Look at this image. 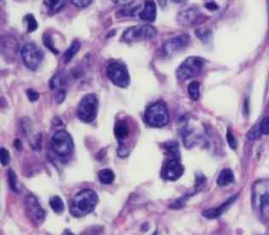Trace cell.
I'll return each instance as SVG.
<instances>
[{
    "instance_id": "obj_24",
    "label": "cell",
    "mask_w": 269,
    "mask_h": 235,
    "mask_svg": "<svg viewBox=\"0 0 269 235\" xmlns=\"http://www.w3.org/2000/svg\"><path fill=\"white\" fill-rule=\"evenodd\" d=\"M25 23L27 25V29H28V32H29V33L35 32V30H36L37 28H38L37 20H36V18H35L32 14L26 15V17H25Z\"/></svg>"
},
{
    "instance_id": "obj_1",
    "label": "cell",
    "mask_w": 269,
    "mask_h": 235,
    "mask_svg": "<svg viewBox=\"0 0 269 235\" xmlns=\"http://www.w3.org/2000/svg\"><path fill=\"white\" fill-rule=\"evenodd\" d=\"M98 195L91 190L85 189L79 192L74 198L72 205H70V213L75 217H81L91 213L97 206Z\"/></svg>"
},
{
    "instance_id": "obj_11",
    "label": "cell",
    "mask_w": 269,
    "mask_h": 235,
    "mask_svg": "<svg viewBox=\"0 0 269 235\" xmlns=\"http://www.w3.org/2000/svg\"><path fill=\"white\" fill-rule=\"evenodd\" d=\"M26 204V209L28 215L31 217L32 221L37 222V223H42L45 218V212L40 206V204L37 201V199L34 195H27L25 199Z\"/></svg>"
},
{
    "instance_id": "obj_34",
    "label": "cell",
    "mask_w": 269,
    "mask_h": 235,
    "mask_svg": "<svg viewBox=\"0 0 269 235\" xmlns=\"http://www.w3.org/2000/svg\"><path fill=\"white\" fill-rule=\"evenodd\" d=\"M196 34L203 41H205V40H206V39H208L210 37V35H211V33L209 32V30H201V32H199V30H197Z\"/></svg>"
},
{
    "instance_id": "obj_9",
    "label": "cell",
    "mask_w": 269,
    "mask_h": 235,
    "mask_svg": "<svg viewBox=\"0 0 269 235\" xmlns=\"http://www.w3.org/2000/svg\"><path fill=\"white\" fill-rule=\"evenodd\" d=\"M21 57L26 66L31 70H36L42 63L44 55L40 48L34 43H28L22 48Z\"/></svg>"
},
{
    "instance_id": "obj_39",
    "label": "cell",
    "mask_w": 269,
    "mask_h": 235,
    "mask_svg": "<svg viewBox=\"0 0 269 235\" xmlns=\"http://www.w3.org/2000/svg\"><path fill=\"white\" fill-rule=\"evenodd\" d=\"M158 1H159V3H160L162 6H165L166 3H168V0H158Z\"/></svg>"
},
{
    "instance_id": "obj_26",
    "label": "cell",
    "mask_w": 269,
    "mask_h": 235,
    "mask_svg": "<svg viewBox=\"0 0 269 235\" xmlns=\"http://www.w3.org/2000/svg\"><path fill=\"white\" fill-rule=\"evenodd\" d=\"M262 130H261V126H260V124L257 125V126H255L254 128H251L250 131L248 132V135H247V138L249 140H252V141H255L257 139H259L261 136H262Z\"/></svg>"
},
{
    "instance_id": "obj_41",
    "label": "cell",
    "mask_w": 269,
    "mask_h": 235,
    "mask_svg": "<svg viewBox=\"0 0 269 235\" xmlns=\"http://www.w3.org/2000/svg\"><path fill=\"white\" fill-rule=\"evenodd\" d=\"M82 235H89V234H82Z\"/></svg>"
},
{
    "instance_id": "obj_33",
    "label": "cell",
    "mask_w": 269,
    "mask_h": 235,
    "mask_svg": "<svg viewBox=\"0 0 269 235\" xmlns=\"http://www.w3.org/2000/svg\"><path fill=\"white\" fill-rule=\"evenodd\" d=\"M27 95H28V98H29V100L31 102H35L39 98V93L34 89H28L27 90Z\"/></svg>"
},
{
    "instance_id": "obj_30",
    "label": "cell",
    "mask_w": 269,
    "mask_h": 235,
    "mask_svg": "<svg viewBox=\"0 0 269 235\" xmlns=\"http://www.w3.org/2000/svg\"><path fill=\"white\" fill-rule=\"evenodd\" d=\"M226 138H227V142H228L229 146H231V148H233V149H236L238 143H236V140H235V136H234V134H233L231 129L227 130Z\"/></svg>"
},
{
    "instance_id": "obj_37",
    "label": "cell",
    "mask_w": 269,
    "mask_h": 235,
    "mask_svg": "<svg viewBox=\"0 0 269 235\" xmlns=\"http://www.w3.org/2000/svg\"><path fill=\"white\" fill-rule=\"evenodd\" d=\"M205 6H206V9H208L210 11H216V10H218V7H219L215 2L206 3V4H205Z\"/></svg>"
},
{
    "instance_id": "obj_12",
    "label": "cell",
    "mask_w": 269,
    "mask_h": 235,
    "mask_svg": "<svg viewBox=\"0 0 269 235\" xmlns=\"http://www.w3.org/2000/svg\"><path fill=\"white\" fill-rule=\"evenodd\" d=\"M184 174V167L178 159H171L165 164L162 171L163 178L168 181H177Z\"/></svg>"
},
{
    "instance_id": "obj_5",
    "label": "cell",
    "mask_w": 269,
    "mask_h": 235,
    "mask_svg": "<svg viewBox=\"0 0 269 235\" xmlns=\"http://www.w3.org/2000/svg\"><path fill=\"white\" fill-rule=\"evenodd\" d=\"M205 64V60L201 57L192 56L185 59L182 62L181 65L178 67L176 76L177 79L180 81H184L192 79L201 73V70Z\"/></svg>"
},
{
    "instance_id": "obj_21",
    "label": "cell",
    "mask_w": 269,
    "mask_h": 235,
    "mask_svg": "<svg viewBox=\"0 0 269 235\" xmlns=\"http://www.w3.org/2000/svg\"><path fill=\"white\" fill-rule=\"evenodd\" d=\"M66 84V79H65V76H63L62 73H58L55 75L52 80L50 81V88L52 89H63V85Z\"/></svg>"
},
{
    "instance_id": "obj_10",
    "label": "cell",
    "mask_w": 269,
    "mask_h": 235,
    "mask_svg": "<svg viewBox=\"0 0 269 235\" xmlns=\"http://www.w3.org/2000/svg\"><path fill=\"white\" fill-rule=\"evenodd\" d=\"M189 43L188 35H179L169 38L163 44V51L166 56H172L176 53L184 50Z\"/></svg>"
},
{
    "instance_id": "obj_22",
    "label": "cell",
    "mask_w": 269,
    "mask_h": 235,
    "mask_svg": "<svg viewBox=\"0 0 269 235\" xmlns=\"http://www.w3.org/2000/svg\"><path fill=\"white\" fill-rule=\"evenodd\" d=\"M50 206L54 212L56 213H62L65 211V204H63L61 198L57 197V195H55V197L50 200Z\"/></svg>"
},
{
    "instance_id": "obj_31",
    "label": "cell",
    "mask_w": 269,
    "mask_h": 235,
    "mask_svg": "<svg viewBox=\"0 0 269 235\" xmlns=\"http://www.w3.org/2000/svg\"><path fill=\"white\" fill-rule=\"evenodd\" d=\"M260 126L263 135H269V117H266L265 119L262 120V122L260 123Z\"/></svg>"
},
{
    "instance_id": "obj_4",
    "label": "cell",
    "mask_w": 269,
    "mask_h": 235,
    "mask_svg": "<svg viewBox=\"0 0 269 235\" xmlns=\"http://www.w3.org/2000/svg\"><path fill=\"white\" fill-rule=\"evenodd\" d=\"M98 105V99L93 93L84 96L77 108V117L79 120L84 123H92L97 117Z\"/></svg>"
},
{
    "instance_id": "obj_3",
    "label": "cell",
    "mask_w": 269,
    "mask_h": 235,
    "mask_svg": "<svg viewBox=\"0 0 269 235\" xmlns=\"http://www.w3.org/2000/svg\"><path fill=\"white\" fill-rule=\"evenodd\" d=\"M144 120L148 126L156 128L165 126L169 121L168 106L162 101L155 102L154 104L149 105L145 111Z\"/></svg>"
},
{
    "instance_id": "obj_29",
    "label": "cell",
    "mask_w": 269,
    "mask_h": 235,
    "mask_svg": "<svg viewBox=\"0 0 269 235\" xmlns=\"http://www.w3.org/2000/svg\"><path fill=\"white\" fill-rule=\"evenodd\" d=\"M0 160H1V164L3 166L10 163V153L3 147L0 149Z\"/></svg>"
},
{
    "instance_id": "obj_32",
    "label": "cell",
    "mask_w": 269,
    "mask_h": 235,
    "mask_svg": "<svg viewBox=\"0 0 269 235\" xmlns=\"http://www.w3.org/2000/svg\"><path fill=\"white\" fill-rule=\"evenodd\" d=\"M70 1L77 7H85L92 2V0H70Z\"/></svg>"
},
{
    "instance_id": "obj_23",
    "label": "cell",
    "mask_w": 269,
    "mask_h": 235,
    "mask_svg": "<svg viewBox=\"0 0 269 235\" xmlns=\"http://www.w3.org/2000/svg\"><path fill=\"white\" fill-rule=\"evenodd\" d=\"M188 95L192 100L197 101L200 98V84L197 81H193L188 85Z\"/></svg>"
},
{
    "instance_id": "obj_25",
    "label": "cell",
    "mask_w": 269,
    "mask_h": 235,
    "mask_svg": "<svg viewBox=\"0 0 269 235\" xmlns=\"http://www.w3.org/2000/svg\"><path fill=\"white\" fill-rule=\"evenodd\" d=\"M7 176H9V185L11 189L14 192H19V188L17 185V176L15 175V172L12 169H10L9 172H7Z\"/></svg>"
},
{
    "instance_id": "obj_18",
    "label": "cell",
    "mask_w": 269,
    "mask_h": 235,
    "mask_svg": "<svg viewBox=\"0 0 269 235\" xmlns=\"http://www.w3.org/2000/svg\"><path fill=\"white\" fill-rule=\"evenodd\" d=\"M67 0H43L44 5L51 14H56L63 9Z\"/></svg>"
},
{
    "instance_id": "obj_40",
    "label": "cell",
    "mask_w": 269,
    "mask_h": 235,
    "mask_svg": "<svg viewBox=\"0 0 269 235\" xmlns=\"http://www.w3.org/2000/svg\"><path fill=\"white\" fill-rule=\"evenodd\" d=\"M62 235H74V234L72 232H70V231H68V230H66L65 233H63Z\"/></svg>"
},
{
    "instance_id": "obj_28",
    "label": "cell",
    "mask_w": 269,
    "mask_h": 235,
    "mask_svg": "<svg viewBox=\"0 0 269 235\" xmlns=\"http://www.w3.org/2000/svg\"><path fill=\"white\" fill-rule=\"evenodd\" d=\"M43 41H44V44L45 46L49 50H51L53 53L55 54H58V51L56 50V48H55V45L53 44V40H52V37L49 35V34H45L44 37H43Z\"/></svg>"
},
{
    "instance_id": "obj_38",
    "label": "cell",
    "mask_w": 269,
    "mask_h": 235,
    "mask_svg": "<svg viewBox=\"0 0 269 235\" xmlns=\"http://www.w3.org/2000/svg\"><path fill=\"white\" fill-rule=\"evenodd\" d=\"M15 148H16V149H21V143H20V140H16L15 141Z\"/></svg>"
},
{
    "instance_id": "obj_16",
    "label": "cell",
    "mask_w": 269,
    "mask_h": 235,
    "mask_svg": "<svg viewBox=\"0 0 269 235\" xmlns=\"http://www.w3.org/2000/svg\"><path fill=\"white\" fill-rule=\"evenodd\" d=\"M114 132H115V136H116L117 140L119 141V143L121 145L123 141L129 137V134H130V128H129L128 123L124 122V121L117 122L115 125Z\"/></svg>"
},
{
    "instance_id": "obj_27",
    "label": "cell",
    "mask_w": 269,
    "mask_h": 235,
    "mask_svg": "<svg viewBox=\"0 0 269 235\" xmlns=\"http://www.w3.org/2000/svg\"><path fill=\"white\" fill-rule=\"evenodd\" d=\"M41 145H42V135L38 134L37 136H35L31 140V146L33 149L39 150L41 148Z\"/></svg>"
},
{
    "instance_id": "obj_17",
    "label": "cell",
    "mask_w": 269,
    "mask_h": 235,
    "mask_svg": "<svg viewBox=\"0 0 269 235\" xmlns=\"http://www.w3.org/2000/svg\"><path fill=\"white\" fill-rule=\"evenodd\" d=\"M234 181H235L234 172L231 169L226 168V169H223L222 171L220 172V175H219V176L217 178V184L220 187H224V186L232 184Z\"/></svg>"
},
{
    "instance_id": "obj_15",
    "label": "cell",
    "mask_w": 269,
    "mask_h": 235,
    "mask_svg": "<svg viewBox=\"0 0 269 235\" xmlns=\"http://www.w3.org/2000/svg\"><path fill=\"white\" fill-rule=\"evenodd\" d=\"M199 18V15L198 12L194 9H187L179 13L178 15V20L180 21L181 25L184 26H193L194 23L198 21Z\"/></svg>"
},
{
    "instance_id": "obj_36",
    "label": "cell",
    "mask_w": 269,
    "mask_h": 235,
    "mask_svg": "<svg viewBox=\"0 0 269 235\" xmlns=\"http://www.w3.org/2000/svg\"><path fill=\"white\" fill-rule=\"evenodd\" d=\"M113 1L117 4H120V5H126L128 6L129 4H131L134 0H113Z\"/></svg>"
},
{
    "instance_id": "obj_19",
    "label": "cell",
    "mask_w": 269,
    "mask_h": 235,
    "mask_svg": "<svg viewBox=\"0 0 269 235\" xmlns=\"http://www.w3.org/2000/svg\"><path fill=\"white\" fill-rule=\"evenodd\" d=\"M98 177H99V181L102 184L109 185L115 181V174L113 172V170L105 168V169H102L99 171Z\"/></svg>"
},
{
    "instance_id": "obj_2",
    "label": "cell",
    "mask_w": 269,
    "mask_h": 235,
    "mask_svg": "<svg viewBox=\"0 0 269 235\" xmlns=\"http://www.w3.org/2000/svg\"><path fill=\"white\" fill-rule=\"evenodd\" d=\"M252 206L261 216L269 212V179H259L252 186Z\"/></svg>"
},
{
    "instance_id": "obj_20",
    "label": "cell",
    "mask_w": 269,
    "mask_h": 235,
    "mask_svg": "<svg viewBox=\"0 0 269 235\" xmlns=\"http://www.w3.org/2000/svg\"><path fill=\"white\" fill-rule=\"evenodd\" d=\"M80 48H81V44L79 41L72 42V44L68 46V49L65 53V56H63V60H65L66 63H67V62H69L74 58V56H76V54L79 52Z\"/></svg>"
},
{
    "instance_id": "obj_7",
    "label": "cell",
    "mask_w": 269,
    "mask_h": 235,
    "mask_svg": "<svg viewBox=\"0 0 269 235\" xmlns=\"http://www.w3.org/2000/svg\"><path fill=\"white\" fill-rule=\"evenodd\" d=\"M156 37V29L149 25L134 26L125 30L122 35V41L124 42H137Z\"/></svg>"
},
{
    "instance_id": "obj_35",
    "label": "cell",
    "mask_w": 269,
    "mask_h": 235,
    "mask_svg": "<svg viewBox=\"0 0 269 235\" xmlns=\"http://www.w3.org/2000/svg\"><path fill=\"white\" fill-rule=\"evenodd\" d=\"M66 98V90L65 89H60L58 91V93L56 95V101H57V103H61V102L65 100Z\"/></svg>"
},
{
    "instance_id": "obj_14",
    "label": "cell",
    "mask_w": 269,
    "mask_h": 235,
    "mask_svg": "<svg viewBox=\"0 0 269 235\" xmlns=\"http://www.w3.org/2000/svg\"><path fill=\"white\" fill-rule=\"evenodd\" d=\"M236 198H238V195H234L233 198H231L227 202H225L224 204H222V205H221L220 207L205 210L203 215L205 217H207V218H217V217H219L221 214H223L225 212V210L232 205V204L235 202V200Z\"/></svg>"
},
{
    "instance_id": "obj_6",
    "label": "cell",
    "mask_w": 269,
    "mask_h": 235,
    "mask_svg": "<svg viewBox=\"0 0 269 235\" xmlns=\"http://www.w3.org/2000/svg\"><path fill=\"white\" fill-rule=\"evenodd\" d=\"M52 148L60 158H68L74 151V142L67 131L59 130L52 138Z\"/></svg>"
},
{
    "instance_id": "obj_13",
    "label": "cell",
    "mask_w": 269,
    "mask_h": 235,
    "mask_svg": "<svg viewBox=\"0 0 269 235\" xmlns=\"http://www.w3.org/2000/svg\"><path fill=\"white\" fill-rule=\"evenodd\" d=\"M138 16L142 21L154 22L157 16V7L155 2L152 0H146L144 3H142L138 12Z\"/></svg>"
},
{
    "instance_id": "obj_8",
    "label": "cell",
    "mask_w": 269,
    "mask_h": 235,
    "mask_svg": "<svg viewBox=\"0 0 269 235\" xmlns=\"http://www.w3.org/2000/svg\"><path fill=\"white\" fill-rule=\"evenodd\" d=\"M106 75L108 79L118 88H125L130 84V74L124 64L118 63V62H112L106 67Z\"/></svg>"
}]
</instances>
